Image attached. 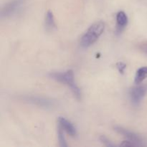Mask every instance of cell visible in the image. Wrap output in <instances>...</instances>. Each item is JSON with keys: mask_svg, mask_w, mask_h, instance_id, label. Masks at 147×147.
Masks as SVG:
<instances>
[{"mask_svg": "<svg viewBox=\"0 0 147 147\" xmlns=\"http://www.w3.org/2000/svg\"><path fill=\"white\" fill-rule=\"evenodd\" d=\"M105 29L104 22H97L92 24L80 39V44L83 48H88L94 44L103 34Z\"/></svg>", "mask_w": 147, "mask_h": 147, "instance_id": "obj_1", "label": "cell"}, {"mask_svg": "<svg viewBox=\"0 0 147 147\" xmlns=\"http://www.w3.org/2000/svg\"><path fill=\"white\" fill-rule=\"evenodd\" d=\"M51 78L66 85L70 88L71 91L78 100L81 99V90L75 81L74 73L72 70H67L64 73H53L49 75Z\"/></svg>", "mask_w": 147, "mask_h": 147, "instance_id": "obj_2", "label": "cell"}, {"mask_svg": "<svg viewBox=\"0 0 147 147\" xmlns=\"http://www.w3.org/2000/svg\"><path fill=\"white\" fill-rule=\"evenodd\" d=\"M24 0H12L6 4L1 11V18H9L18 14L22 9Z\"/></svg>", "mask_w": 147, "mask_h": 147, "instance_id": "obj_3", "label": "cell"}, {"mask_svg": "<svg viewBox=\"0 0 147 147\" xmlns=\"http://www.w3.org/2000/svg\"><path fill=\"white\" fill-rule=\"evenodd\" d=\"M147 93L146 86H138L133 88L129 91V97L133 105L139 106Z\"/></svg>", "mask_w": 147, "mask_h": 147, "instance_id": "obj_4", "label": "cell"}, {"mask_svg": "<svg viewBox=\"0 0 147 147\" xmlns=\"http://www.w3.org/2000/svg\"><path fill=\"white\" fill-rule=\"evenodd\" d=\"M23 100L32 104L36 105L45 109H51L55 106V103L52 100L46 98L36 96H26L23 98Z\"/></svg>", "mask_w": 147, "mask_h": 147, "instance_id": "obj_5", "label": "cell"}, {"mask_svg": "<svg viewBox=\"0 0 147 147\" xmlns=\"http://www.w3.org/2000/svg\"><path fill=\"white\" fill-rule=\"evenodd\" d=\"M114 130L119 134H120L125 136L129 141L133 142L136 146H142L144 145L142 137L139 136L138 134H135L134 132L131 131L124 129L123 127H121V126H115Z\"/></svg>", "mask_w": 147, "mask_h": 147, "instance_id": "obj_6", "label": "cell"}, {"mask_svg": "<svg viewBox=\"0 0 147 147\" xmlns=\"http://www.w3.org/2000/svg\"><path fill=\"white\" fill-rule=\"evenodd\" d=\"M58 126H60L64 131L68 134L70 136L75 137L77 135V130L73 123L64 117L58 118Z\"/></svg>", "mask_w": 147, "mask_h": 147, "instance_id": "obj_7", "label": "cell"}, {"mask_svg": "<svg viewBox=\"0 0 147 147\" xmlns=\"http://www.w3.org/2000/svg\"><path fill=\"white\" fill-rule=\"evenodd\" d=\"M116 32L120 33L128 24V17L124 11H119L116 14Z\"/></svg>", "mask_w": 147, "mask_h": 147, "instance_id": "obj_8", "label": "cell"}, {"mask_svg": "<svg viewBox=\"0 0 147 147\" xmlns=\"http://www.w3.org/2000/svg\"><path fill=\"white\" fill-rule=\"evenodd\" d=\"M147 78V66L142 67L136 71L134 82L136 84L139 85Z\"/></svg>", "mask_w": 147, "mask_h": 147, "instance_id": "obj_9", "label": "cell"}, {"mask_svg": "<svg viewBox=\"0 0 147 147\" xmlns=\"http://www.w3.org/2000/svg\"><path fill=\"white\" fill-rule=\"evenodd\" d=\"M45 27L47 31H53L55 28L54 17L51 11H48L45 16Z\"/></svg>", "mask_w": 147, "mask_h": 147, "instance_id": "obj_10", "label": "cell"}, {"mask_svg": "<svg viewBox=\"0 0 147 147\" xmlns=\"http://www.w3.org/2000/svg\"><path fill=\"white\" fill-rule=\"evenodd\" d=\"M63 131H64L58 126V132H57V135H58V140H59V144H60V146L62 147H66L67 146V143H66L65 138L64 134H63Z\"/></svg>", "mask_w": 147, "mask_h": 147, "instance_id": "obj_11", "label": "cell"}, {"mask_svg": "<svg viewBox=\"0 0 147 147\" xmlns=\"http://www.w3.org/2000/svg\"><path fill=\"white\" fill-rule=\"evenodd\" d=\"M100 142H102V143L103 144L105 145V146H109V147H111V146H114L115 145L113 144V143H112L111 142L110 140H109L108 138H106L105 136H101L100 137Z\"/></svg>", "mask_w": 147, "mask_h": 147, "instance_id": "obj_12", "label": "cell"}, {"mask_svg": "<svg viewBox=\"0 0 147 147\" xmlns=\"http://www.w3.org/2000/svg\"><path fill=\"white\" fill-rule=\"evenodd\" d=\"M116 66H117V68L119 69V72H120L121 73H124L125 69L126 68V65L125 63H122V62H119V63H118L117 64H116Z\"/></svg>", "mask_w": 147, "mask_h": 147, "instance_id": "obj_13", "label": "cell"}, {"mask_svg": "<svg viewBox=\"0 0 147 147\" xmlns=\"http://www.w3.org/2000/svg\"><path fill=\"white\" fill-rule=\"evenodd\" d=\"M121 146H136V145L133 143V142H130V141H124L123 143L121 144Z\"/></svg>", "mask_w": 147, "mask_h": 147, "instance_id": "obj_14", "label": "cell"}, {"mask_svg": "<svg viewBox=\"0 0 147 147\" xmlns=\"http://www.w3.org/2000/svg\"><path fill=\"white\" fill-rule=\"evenodd\" d=\"M144 50L145 53H146V54H147V45H145L144 47Z\"/></svg>", "mask_w": 147, "mask_h": 147, "instance_id": "obj_15", "label": "cell"}]
</instances>
